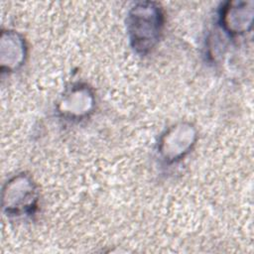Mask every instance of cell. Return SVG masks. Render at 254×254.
Instances as JSON below:
<instances>
[{
  "mask_svg": "<svg viewBox=\"0 0 254 254\" xmlns=\"http://www.w3.org/2000/svg\"><path fill=\"white\" fill-rule=\"evenodd\" d=\"M166 17L162 6L154 1L134 3L126 17V32L133 52L141 57L151 54L159 45Z\"/></svg>",
  "mask_w": 254,
  "mask_h": 254,
  "instance_id": "obj_1",
  "label": "cell"
},
{
  "mask_svg": "<svg viewBox=\"0 0 254 254\" xmlns=\"http://www.w3.org/2000/svg\"><path fill=\"white\" fill-rule=\"evenodd\" d=\"M3 212L14 218L31 217L40 204V190L33 177L21 172L12 176L4 184L1 194Z\"/></svg>",
  "mask_w": 254,
  "mask_h": 254,
  "instance_id": "obj_2",
  "label": "cell"
},
{
  "mask_svg": "<svg viewBox=\"0 0 254 254\" xmlns=\"http://www.w3.org/2000/svg\"><path fill=\"white\" fill-rule=\"evenodd\" d=\"M198 138L196 127L189 121L171 125L160 136L157 156L161 164L174 166L182 162L194 148Z\"/></svg>",
  "mask_w": 254,
  "mask_h": 254,
  "instance_id": "obj_3",
  "label": "cell"
},
{
  "mask_svg": "<svg viewBox=\"0 0 254 254\" xmlns=\"http://www.w3.org/2000/svg\"><path fill=\"white\" fill-rule=\"evenodd\" d=\"M95 93L87 83L76 81L64 88L56 110L58 116L67 122H79L88 118L95 109Z\"/></svg>",
  "mask_w": 254,
  "mask_h": 254,
  "instance_id": "obj_4",
  "label": "cell"
},
{
  "mask_svg": "<svg viewBox=\"0 0 254 254\" xmlns=\"http://www.w3.org/2000/svg\"><path fill=\"white\" fill-rule=\"evenodd\" d=\"M254 17L252 1H227L216 15V30L226 40H234L251 32Z\"/></svg>",
  "mask_w": 254,
  "mask_h": 254,
  "instance_id": "obj_5",
  "label": "cell"
},
{
  "mask_svg": "<svg viewBox=\"0 0 254 254\" xmlns=\"http://www.w3.org/2000/svg\"><path fill=\"white\" fill-rule=\"evenodd\" d=\"M28 57L27 42L22 34L12 29H2L0 38V66L2 73L20 69Z\"/></svg>",
  "mask_w": 254,
  "mask_h": 254,
  "instance_id": "obj_6",
  "label": "cell"
}]
</instances>
